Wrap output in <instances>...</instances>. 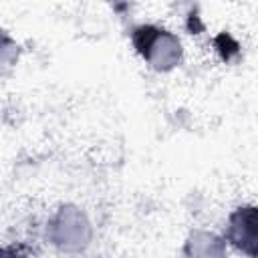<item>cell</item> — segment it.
Returning <instances> with one entry per match:
<instances>
[{"instance_id": "3", "label": "cell", "mask_w": 258, "mask_h": 258, "mask_svg": "<svg viewBox=\"0 0 258 258\" xmlns=\"http://www.w3.org/2000/svg\"><path fill=\"white\" fill-rule=\"evenodd\" d=\"M224 240L238 254L258 258V206L244 204L230 212L226 220Z\"/></svg>"}, {"instance_id": "2", "label": "cell", "mask_w": 258, "mask_h": 258, "mask_svg": "<svg viewBox=\"0 0 258 258\" xmlns=\"http://www.w3.org/2000/svg\"><path fill=\"white\" fill-rule=\"evenodd\" d=\"M91 238L93 226L87 214L73 204L60 206L46 222V240L60 252H81L91 244Z\"/></svg>"}, {"instance_id": "5", "label": "cell", "mask_w": 258, "mask_h": 258, "mask_svg": "<svg viewBox=\"0 0 258 258\" xmlns=\"http://www.w3.org/2000/svg\"><path fill=\"white\" fill-rule=\"evenodd\" d=\"M2 258H26L18 248H12V246H6L2 250Z\"/></svg>"}, {"instance_id": "1", "label": "cell", "mask_w": 258, "mask_h": 258, "mask_svg": "<svg viewBox=\"0 0 258 258\" xmlns=\"http://www.w3.org/2000/svg\"><path fill=\"white\" fill-rule=\"evenodd\" d=\"M131 42L137 54L155 71H171L183 56L181 40L171 30L159 24H137L131 30Z\"/></svg>"}, {"instance_id": "4", "label": "cell", "mask_w": 258, "mask_h": 258, "mask_svg": "<svg viewBox=\"0 0 258 258\" xmlns=\"http://www.w3.org/2000/svg\"><path fill=\"white\" fill-rule=\"evenodd\" d=\"M183 258H228L226 240L214 232L194 230L185 240Z\"/></svg>"}]
</instances>
